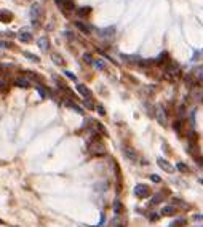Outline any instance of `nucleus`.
I'll return each instance as SVG.
<instances>
[{
    "label": "nucleus",
    "mask_w": 203,
    "mask_h": 227,
    "mask_svg": "<svg viewBox=\"0 0 203 227\" xmlns=\"http://www.w3.org/2000/svg\"><path fill=\"white\" fill-rule=\"evenodd\" d=\"M163 198H165V192H159V194H155L154 197H152V205H159V203L163 202Z\"/></svg>",
    "instance_id": "nucleus-16"
},
{
    "label": "nucleus",
    "mask_w": 203,
    "mask_h": 227,
    "mask_svg": "<svg viewBox=\"0 0 203 227\" xmlns=\"http://www.w3.org/2000/svg\"><path fill=\"white\" fill-rule=\"evenodd\" d=\"M64 75H66V77H69L70 80H77V77H75L72 72H69V71H64Z\"/></svg>",
    "instance_id": "nucleus-29"
},
{
    "label": "nucleus",
    "mask_w": 203,
    "mask_h": 227,
    "mask_svg": "<svg viewBox=\"0 0 203 227\" xmlns=\"http://www.w3.org/2000/svg\"><path fill=\"white\" fill-rule=\"evenodd\" d=\"M185 224H187V219H185V218H179L176 221H173V222L170 224V227H184Z\"/></svg>",
    "instance_id": "nucleus-18"
},
{
    "label": "nucleus",
    "mask_w": 203,
    "mask_h": 227,
    "mask_svg": "<svg viewBox=\"0 0 203 227\" xmlns=\"http://www.w3.org/2000/svg\"><path fill=\"white\" fill-rule=\"evenodd\" d=\"M190 99L195 101V103H203V88L201 87H194L192 93H190Z\"/></svg>",
    "instance_id": "nucleus-4"
},
{
    "label": "nucleus",
    "mask_w": 203,
    "mask_h": 227,
    "mask_svg": "<svg viewBox=\"0 0 203 227\" xmlns=\"http://www.w3.org/2000/svg\"><path fill=\"white\" fill-rule=\"evenodd\" d=\"M66 106H67V107H70V109H74V110H75V112H78V113H83L82 107H80V106H77V104H74L72 101H66Z\"/></svg>",
    "instance_id": "nucleus-19"
},
{
    "label": "nucleus",
    "mask_w": 203,
    "mask_h": 227,
    "mask_svg": "<svg viewBox=\"0 0 203 227\" xmlns=\"http://www.w3.org/2000/svg\"><path fill=\"white\" fill-rule=\"evenodd\" d=\"M150 179L154 181V183H160V181H162V179L159 178V176H155V174H152V176H150Z\"/></svg>",
    "instance_id": "nucleus-32"
},
{
    "label": "nucleus",
    "mask_w": 203,
    "mask_h": 227,
    "mask_svg": "<svg viewBox=\"0 0 203 227\" xmlns=\"http://www.w3.org/2000/svg\"><path fill=\"white\" fill-rule=\"evenodd\" d=\"M77 13H78V16H88L90 13H91V8L90 7H82V8L77 10Z\"/></svg>",
    "instance_id": "nucleus-20"
},
{
    "label": "nucleus",
    "mask_w": 203,
    "mask_h": 227,
    "mask_svg": "<svg viewBox=\"0 0 203 227\" xmlns=\"http://www.w3.org/2000/svg\"><path fill=\"white\" fill-rule=\"evenodd\" d=\"M170 62H171V59H170V54H168V53H162L159 58L155 59V64L157 66H165L166 67Z\"/></svg>",
    "instance_id": "nucleus-7"
},
{
    "label": "nucleus",
    "mask_w": 203,
    "mask_h": 227,
    "mask_svg": "<svg viewBox=\"0 0 203 227\" xmlns=\"http://www.w3.org/2000/svg\"><path fill=\"white\" fill-rule=\"evenodd\" d=\"M114 211H115V214H122V211H123V206H122V203L118 200L114 203Z\"/></svg>",
    "instance_id": "nucleus-22"
},
{
    "label": "nucleus",
    "mask_w": 203,
    "mask_h": 227,
    "mask_svg": "<svg viewBox=\"0 0 203 227\" xmlns=\"http://www.w3.org/2000/svg\"><path fill=\"white\" fill-rule=\"evenodd\" d=\"M134 195H136L138 198H147V197L150 195L149 186H146V184H138L136 187H134Z\"/></svg>",
    "instance_id": "nucleus-2"
},
{
    "label": "nucleus",
    "mask_w": 203,
    "mask_h": 227,
    "mask_svg": "<svg viewBox=\"0 0 203 227\" xmlns=\"http://www.w3.org/2000/svg\"><path fill=\"white\" fill-rule=\"evenodd\" d=\"M178 169L179 171H182V173H190V168L185 165V163H181V162L178 163Z\"/></svg>",
    "instance_id": "nucleus-24"
},
{
    "label": "nucleus",
    "mask_w": 203,
    "mask_h": 227,
    "mask_svg": "<svg viewBox=\"0 0 203 227\" xmlns=\"http://www.w3.org/2000/svg\"><path fill=\"white\" fill-rule=\"evenodd\" d=\"M155 117H157V120H159L162 125H166V117H165V110H163V107H157Z\"/></svg>",
    "instance_id": "nucleus-13"
},
{
    "label": "nucleus",
    "mask_w": 203,
    "mask_h": 227,
    "mask_svg": "<svg viewBox=\"0 0 203 227\" xmlns=\"http://www.w3.org/2000/svg\"><path fill=\"white\" fill-rule=\"evenodd\" d=\"M93 66H94V67H96V69H99V71H103V69H104V67H106V66H104V62H103V61H101V59H94V62H93Z\"/></svg>",
    "instance_id": "nucleus-25"
},
{
    "label": "nucleus",
    "mask_w": 203,
    "mask_h": 227,
    "mask_svg": "<svg viewBox=\"0 0 203 227\" xmlns=\"http://www.w3.org/2000/svg\"><path fill=\"white\" fill-rule=\"evenodd\" d=\"M15 85H16V87H19V88H29L32 83H31L29 78H26V77H18L15 80Z\"/></svg>",
    "instance_id": "nucleus-8"
},
{
    "label": "nucleus",
    "mask_w": 203,
    "mask_h": 227,
    "mask_svg": "<svg viewBox=\"0 0 203 227\" xmlns=\"http://www.w3.org/2000/svg\"><path fill=\"white\" fill-rule=\"evenodd\" d=\"M59 8L63 10V11H67V13H69V11H72V10L75 8V5H74V2H72V0H64L63 5H61Z\"/></svg>",
    "instance_id": "nucleus-15"
},
{
    "label": "nucleus",
    "mask_w": 203,
    "mask_h": 227,
    "mask_svg": "<svg viewBox=\"0 0 203 227\" xmlns=\"http://www.w3.org/2000/svg\"><path fill=\"white\" fill-rule=\"evenodd\" d=\"M35 88H37V91H38V94H40L42 98H47V91H45V90H43L42 87H38V85H37Z\"/></svg>",
    "instance_id": "nucleus-28"
},
{
    "label": "nucleus",
    "mask_w": 203,
    "mask_h": 227,
    "mask_svg": "<svg viewBox=\"0 0 203 227\" xmlns=\"http://www.w3.org/2000/svg\"><path fill=\"white\" fill-rule=\"evenodd\" d=\"M13 19V13L8 10H0V22H10Z\"/></svg>",
    "instance_id": "nucleus-10"
},
{
    "label": "nucleus",
    "mask_w": 203,
    "mask_h": 227,
    "mask_svg": "<svg viewBox=\"0 0 203 227\" xmlns=\"http://www.w3.org/2000/svg\"><path fill=\"white\" fill-rule=\"evenodd\" d=\"M200 183H201V184H203V179H200Z\"/></svg>",
    "instance_id": "nucleus-34"
},
{
    "label": "nucleus",
    "mask_w": 203,
    "mask_h": 227,
    "mask_svg": "<svg viewBox=\"0 0 203 227\" xmlns=\"http://www.w3.org/2000/svg\"><path fill=\"white\" fill-rule=\"evenodd\" d=\"M75 26H77V29H78V31H82L83 34H90V32H91V27L87 26V24H83V22H80V21H77V22H75Z\"/></svg>",
    "instance_id": "nucleus-17"
},
{
    "label": "nucleus",
    "mask_w": 203,
    "mask_h": 227,
    "mask_svg": "<svg viewBox=\"0 0 203 227\" xmlns=\"http://www.w3.org/2000/svg\"><path fill=\"white\" fill-rule=\"evenodd\" d=\"M24 56H26V58H29L31 61H34V62H38V61H40V59H38V56L32 54V53H24Z\"/></svg>",
    "instance_id": "nucleus-26"
},
{
    "label": "nucleus",
    "mask_w": 203,
    "mask_h": 227,
    "mask_svg": "<svg viewBox=\"0 0 203 227\" xmlns=\"http://www.w3.org/2000/svg\"><path fill=\"white\" fill-rule=\"evenodd\" d=\"M96 109H98V112L101 113V115H104V113H106V110H104L103 106H96Z\"/></svg>",
    "instance_id": "nucleus-31"
},
{
    "label": "nucleus",
    "mask_w": 203,
    "mask_h": 227,
    "mask_svg": "<svg viewBox=\"0 0 203 227\" xmlns=\"http://www.w3.org/2000/svg\"><path fill=\"white\" fill-rule=\"evenodd\" d=\"M40 16H42V8L38 3H34L31 7V19H32V24H38V21H40Z\"/></svg>",
    "instance_id": "nucleus-3"
},
{
    "label": "nucleus",
    "mask_w": 203,
    "mask_h": 227,
    "mask_svg": "<svg viewBox=\"0 0 203 227\" xmlns=\"http://www.w3.org/2000/svg\"><path fill=\"white\" fill-rule=\"evenodd\" d=\"M51 59H53V62H54V64H58V66H63V64H64L63 58H61L59 54H56V53H53V54H51Z\"/></svg>",
    "instance_id": "nucleus-21"
},
{
    "label": "nucleus",
    "mask_w": 203,
    "mask_h": 227,
    "mask_svg": "<svg viewBox=\"0 0 203 227\" xmlns=\"http://www.w3.org/2000/svg\"><path fill=\"white\" fill-rule=\"evenodd\" d=\"M37 45H38V48H40L42 51H47V50L50 48V42H48L47 37H40L38 38V42H37Z\"/></svg>",
    "instance_id": "nucleus-14"
},
{
    "label": "nucleus",
    "mask_w": 203,
    "mask_h": 227,
    "mask_svg": "<svg viewBox=\"0 0 203 227\" xmlns=\"http://www.w3.org/2000/svg\"><path fill=\"white\" fill-rule=\"evenodd\" d=\"M85 106L88 107V109H93V107H94V104H93L90 99H85Z\"/></svg>",
    "instance_id": "nucleus-30"
},
{
    "label": "nucleus",
    "mask_w": 203,
    "mask_h": 227,
    "mask_svg": "<svg viewBox=\"0 0 203 227\" xmlns=\"http://www.w3.org/2000/svg\"><path fill=\"white\" fill-rule=\"evenodd\" d=\"M5 85H7V83H5V80H0V91H3V90H5Z\"/></svg>",
    "instance_id": "nucleus-33"
},
{
    "label": "nucleus",
    "mask_w": 203,
    "mask_h": 227,
    "mask_svg": "<svg viewBox=\"0 0 203 227\" xmlns=\"http://www.w3.org/2000/svg\"><path fill=\"white\" fill-rule=\"evenodd\" d=\"M83 61H85L87 62V64H93V62H94V59L91 58V54H83Z\"/></svg>",
    "instance_id": "nucleus-27"
},
{
    "label": "nucleus",
    "mask_w": 203,
    "mask_h": 227,
    "mask_svg": "<svg viewBox=\"0 0 203 227\" xmlns=\"http://www.w3.org/2000/svg\"><path fill=\"white\" fill-rule=\"evenodd\" d=\"M99 32H101V35H103V37H110L112 32H114V27H107V29H103V31H99Z\"/></svg>",
    "instance_id": "nucleus-23"
},
{
    "label": "nucleus",
    "mask_w": 203,
    "mask_h": 227,
    "mask_svg": "<svg viewBox=\"0 0 203 227\" xmlns=\"http://www.w3.org/2000/svg\"><path fill=\"white\" fill-rule=\"evenodd\" d=\"M18 40L22 42V43H29V42L32 40V34H29L27 31H21V32L18 34Z\"/></svg>",
    "instance_id": "nucleus-11"
},
{
    "label": "nucleus",
    "mask_w": 203,
    "mask_h": 227,
    "mask_svg": "<svg viewBox=\"0 0 203 227\" xmlns=\"http://www.w3.org/2000/svg\"><path fill=\"white\" fill-rule=\"evenodd\" d=\"M123 155H125L129 162H138V154H136V150L131 149V147H128V146L123 147Z\"/></svg>",
    "instance_id": "nucleus-5"
},
{
    "label": "nucleus",
    "mask_w": 203,
    "mask_h": 227,
    "mask_svg": "<svg viewBox=\"0 0 203 227\" xmlns=\"http://www.w3.org/2000/svg\"><path fill=\"white\" fill-rule=\"evenodd\" d=\"M88 152L91 155H94V157H101V155H104L106 154V149H104V144L101 143V141L98 139V138H94L91 143L88 144Z\"/></svg>",
    "instance_id": "nucleus-1"
},
{
    "label": "nucleus",
    "mask_w": 203,
    "mask_h": 227,
    "mask_svg": "<svg viewBox=\"0 0 203 227\" xmlns=\"http://www.w3.org/2000/svg\"><path fill=\"white\" fill-rule=\"evenodd\" d=\"M162 216H174V214L178 213V206H174V205H166V206H163L162 208Z\"/></svg>",
    "instance_id": "nucleus-6"
},
{
    "label": "nucleus",
    "mask_w": 203,
    "mask_h": 227,
    "mask_svg": "<svg viewBox=\"0 0 203 227\" xmlns=\"http://www.w3.org/2000/svg\"><path fill=\"white\" fill-rule=\"evenodd\" d=\"M77 90H78V93H80L85 99H91V91H90V90L85 87V85L78 83V85H77Z\"/></svg>",
    "instance_id": "nucleus-9"
},
{
    "label": "nucleus",
    "mask_w": 203,
    "mask_h": 227,
    "mask_svg": "<svg viewBox=\"0 0 203 227\" xmlns=\"http://www.w3.org/2000/svg\"><path fill=\"white\" fill-rule=\"evenodd\" d=\"M157 163H159V166L163 169V171H168V173L173 171V166L170 165V162L165 160V158H159V160H157Z\"/></svg>",
    "instance_id": "nucleus-12"
}]
</instances>
